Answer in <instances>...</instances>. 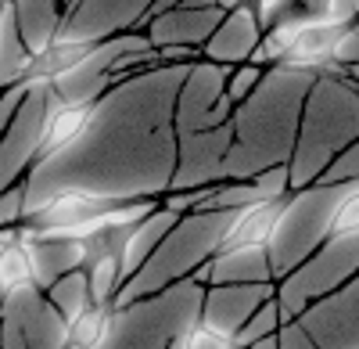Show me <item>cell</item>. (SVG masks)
<instances>
[{"label":"cell","mask_w":359,"mask_h":349,"mask_svg":"<svg viewBox=\"0 0 359 349\" xmlns=\"http://www.w3.org/2000/svg\"><path fill=\"white\" fill-rule=\"evenodd\" d=\"M291 213V198L287 195H269L259 198L245 209H233L230 223L223 227V235L216 242V256H233V252H262L273 245L280 235V227Z\"/></svg>","instance_id":"1"},{"label":"cell","mask_w":359,"mask_h":349,"mask_svg":"<svg viewBox=\"0 0 359 349\" xmlns=\"http://www.w3.org/2000/svg\"><path fill=\"white\" fill-rule=\"evenodd\" d=\"M355 29L352 25H338V22H323V18H306L298 37L291 40L287 54L280 69H294V72H306V69H327L331 62H338V54L348 47Z\"/></svg>","instance_id":"2"},{"label":"cell","mask_w":359,"mask_h":349,"mask_svg":"<svg viewBox=\"0 0 359 349\" xmlns=\"http://www.w3.org/2000/svg\"><path fill=\"white\" fill-rule=\"evenodd\" d=\"M94 101L90 98H79V101H54L47 108V119H43V130H40V144H36V159L47 162L54 155H62L65 148L90 130L94 123Z\"/></svg>","instance_id":"3"},{"label":"cell","mask_w":359,"mask_h":349,"mask_svg":"<svg viewBox=\"0 0 359 349\" xmlns=\"http://www.w3.org/2000/svg\"><path fill=\"white\" fill-rule=\"evenodd\" d=\"M111 324H115V310L111 303H94L90 299L86 306H79L72 317H69V331H65V345L69 349H101L111 335Z\"/></svg>","instance_id":"4"},{"label":"cell","mask_w":359,"mask_h":349,"mask_svg":"<svg viewBox=\"0 0 359 349\" xmlns=\"http://www.w3.org/2000/svg\"><path fill=\"white\" fill-rule=\"evenodd\" d=\"M36 274V259L29 242H0V296L18 292Z\"/></svg>","instance_id":"5"},{"label":"cell","mask_w":359,"mask_h":349,"mask_svg":"<svg viewBox=\"0 0 359 349\" xmlns=\"http://www.w3.org/2000/svg\"><path fill=\"white\" fill-rule=\"evenodd\" d=\"M165 349H237V338L212 321H194L187 331L172 335Z\"/></svg>","instance_id":"6"},{"label":"cell","mask_w":359,"mask_h":349,"mask_svg":"<svg viewBox=\"0 0 359 349\" xmlns=\"http://www.w3.org/2000/svg\"><path fill=\"white\" fill-rule=\"evenodd\" d=\"M115 284H123V263L118 256H101L90 263V299L94 303H111Z\"/></svg>","instance_id":"7"},{"label":"cell","mask_w":359,"mask_h":349,"mask_svg":"<svg viewBox=\"0 0 359 349\" xmlns=\"http://www.w3.org/2000/svg\"><path fill=\"white\" fill-rule=\"evenodd\" d=\"M277 303H266V310H259L255 313V321L245 328V331H237V345H255V342H262V335H269L277 328Z\"/></svg>","instance_id":"8"},{"label":"cell","mask_w":359,"mask_h":349,"mask_svg":"<svg viewBox=\"0 0 359 349\" xmlns=\"http://www.w3.org/2000/svg\"><path fill=\"white\" fill-rule=\"evenodd\" d=\"M255 79H259V65L252 62V65H245L241 72H237V76H233V79L226 83V91H223V94H226V98H230L233 105H237V101H245V98L252 94Z\"/></svg>","instance_id":"9"},{"label":"cell","mask_w":359,"mask_h":349,"mask_svg":"<svg viewBox=\"0 0 359 349\" xmlns=\"http://www.w3.org/2000/svg\"><path fill=\"white\" fill-rule=\"evenodd\" d=\"M8 18H11V4H4V0H0V44H4V25H8Z\"/></svg>","instance_id":"10"},{"label":"cell","mask_w":359,"mask_h":349,"mask_svg":"<svg viewBox=\"0 0 359 349\" xmlns=\"http://www.w3.org/2000/svg\"><path fill=\"white\" fill-rule=\"evenodd\" d=\"M237 349H248V345H237Z\"/></svg>","instance_id":"11"}]
</instances>
